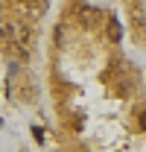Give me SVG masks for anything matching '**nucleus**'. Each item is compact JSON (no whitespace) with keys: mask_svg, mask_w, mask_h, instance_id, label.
<instances>
[{"mask_svg":"<svg viewBox=\"0 0 146 152\" xmlns=\"http://www.w3.org/2000/svg\"><path fill=\"white\" fill-rule=\"evenodd\" d=\"M79 20H82L85 26H93V20H96V12H93V9H82V12H79Z\"/></svg>","mask_w":146,"mask_h":152,"instance_id":"2","label":"nucleus"},{"mask_svg":"<svg viewBox=\"0 0 146 152\" xmlns=\"http://www.w3.org/2000/svg\"><path fill=\"white\" fill-rule=\"evenodd\" d=\"M108 38H111V41H120V38H123V29H120V20H117V18L108 20Z\"/></svg>","mask_w":146,"mask_h":152,"instance_id":"1","label":"nucleus"}]
</instances>
